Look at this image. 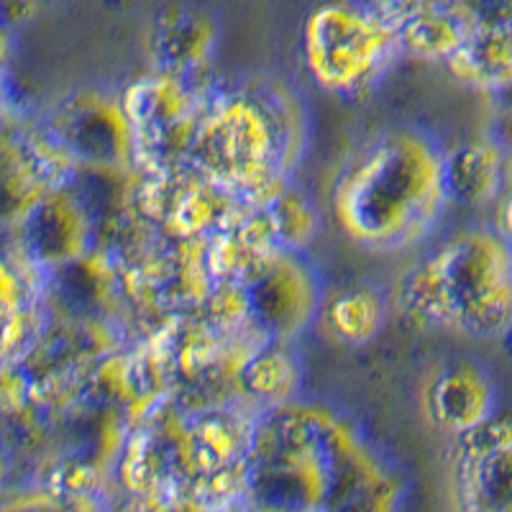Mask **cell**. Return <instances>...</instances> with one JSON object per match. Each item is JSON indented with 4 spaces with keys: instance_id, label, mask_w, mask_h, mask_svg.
<instances>
[{
    "instance_id": "obj_1",
    "label": "cell",
    "mask_w": 512,
    "mask_h": 512,
    "mask_svg": "<svg viewBox=\"0 0 512 512\" xmlns=\"http://www.w3.org/2000/svg\"><path fill=\"white\" fill-rule=\"evenodd\" d=\"M402 487L344 415L282 402L254 425L246 500L277 510H390Z\"/></svg>"
},
{
    "instance_id": "obj_2",
    "label": "cell",
    "mask_w": 512,
    "mask_h": 512,
    "mask_svg": "<svg viewBox=\"0 0 512 512\" xmlns=\"http://www.w3.org/2000/svg\"><path fill=\"white\" fill-rule=\"evenodd\" d=\"M441 146L415 128H392L356 152L331 192V213L367 251H405L423 241L448 200Z\"/></svg>"
},
{
    "instance_id": "obj_3",
    "label": "cell",
    "mask_w": 512,
    "mask_h": 512,
    "mask_svg": "<svg viewBox=\"0 0 512 512\" xmlns=\"http://www.w3.org/2000/svg\"><path fill=\"white\" fill-rule=\"evenodd\" d=\"M303 146L295 95L272 80L244 82L205 100L187 167L259 208L287 185Z\"/></svg>"
},
{
    "instance_id": "obj_4",
    "label": "cell",
    "mask_w": 512,
    "mask_h": 512,
    "mask_svg": "<svg viewBox=\"0 0 512 512\" xmlns=\"http://www.w3.org/2000/svg\"><path fill=\"white\" fill-rule=\"evenodd\" d=\"M397 305L433 331L502 338L512 328V244L497 228L456 233L402 277Z\"/></svg>"
},
{
    "instance_id": "obj_5",
    "label": "cell",
    "mask_w": 512,
    "mask_h": 512,
    "mask_svg": "<svg viewBox=\"0 0 512 512\" xmlns=\"http://www.w3.org/2000/svg\"><path fill=\"white\" fill-rule=\"evenodd\" d=\"M300 49L315 85L338 98L369 93L405 54L397 29L356 0H328L313 8Z\"/></svg>"
},
{
    "instance_id": "obj_6",
    "label": "cell",
    "mask_w": 512,
    "mask_h": 512,
    "mask_svg": "<svg viewBox=\"0 0 512 512\" xmlns=\"http://www.w3.org/2000/svg\"><path fill=\"white\" fill-rule=\"evenodd\" d=\"M123 105L134 126L136 157L152 164L154 175L187 164L205 111V100L187 85V77L157 70L123 93Z\"/></svg>"
},
{
    "instance_id": "obj_7",
    "label": "cell",
    "mask_w": 512,
    "mask_h": 512,
    "mask_svg": "<svg viewBox=\"0 0 512 512\" xmlns=\"http://www.w3.org/2000/svg\"><path fill=\"white\" fill-rule=\"evenodd\" d=\"M47 134L72 162L121 167L136 157L134 126L123 98L118 100L95 90H82L59 103Z\"/></svg>"
},
{
    "instance_id": "obj_8",
    "label": "cell",
    "mask_w": 512,
    "mask_h": 512,
    "mask_svg": "<svg viewBox=\"0 0 512 512\" xmlns=\"http://www.w3.org/2000/svg\"><path fill=\"white\" fill-rule=\"evenodd\" d=\"M251 323L267 338L290 341L320 310V285L315 272L297 251H285L246 282Z\"/></svg>"
},
{
    "instance_id": "obj_9",
    "label": "cell",
    "mask_w": 512,
    "mask_h": 512,
    "mask_svg": "<svg viewBox=\"0 0 512 512\" xmlns=\"http://www.w3.org/2000/svg\"><path fill=\"white\" fill-rule=\"evenodd\" d=\"M18 223L24 251L41 267H67L80 259L90 244L88 210L64 185L36 200Z\"/></svg>"
},
{
    "instance_id": "obj_10",
    "label": "cell",
    "mask_w": 512,
    "mask_h": 512,
    "mask_svg": "<svg viewBox=\"0 0 512 512\" xmlns=\"http://www.w3.org/2000/svg\"><path fill=\"white\" fill-rule=\"evenodd\" d=\"M495 379L472 359L451 361L428 384L425 410L436 428L459 436L497 413Z\"/></svg>"
},
{
    "instance_id": "obj_11",
    "label": "cell",
    "mask_w": 512,
    "mask_h": 512,
    "mask_svg": "<svg viewBox=\"0 0 512 512\" xmlns=\"http://www.w3.org/2000/svg\"><path fill=\"white\" fill-rule=\"evenodd\" d=\"M443 64L464 88L492 95L512 88V13L474 21L464 44Z\"/></svg>"
},
{
    "instance_id": "obj_12",
    "label": "cell",
    "mask_w": 512,
    "mask_h": 512,
    "mask_svg": "<svg viewBox=\"0 0 512 512\" xmlns=\"http://www.w3.org/2000/svg\"><path fill=\"white\" fill-rule=\"evenodd\" d=\"M216 39V21L208 13L167 8L149 31V57L159 72L187 77L208 64Z\"/></svg>"
},
{
    "instance_id": "obj_13",
    "label": "cell",
    "mask_w": 512,
    "mask_h": 512,
    "mask_svg": "<svg viewBox=\"0 0 512 512\" xmlns=\"http://www.w3.org/2000/svg\"><path fill=\"white\" fill-rule=\"evenodd\" d=\"M505 144L500 139H474L443 154L448 200L459 205H487L500 198L507 172Z\"/></svg>"
},
{
    "instance_id": "obj_14",
    "label": "cell",
    "mask_w": 512,
    "mask_h": 512,
    "mask_svg": "<svg viewBox=\"0 0 512 512\" xmlns=\"http://www.w3.org/2000/svg\"><path fill=\"white\" fill-rule=\"evenodd\" d=\"M474 26V16L459 0H418L402 21V52L425 62H446L461 47Z\"/></svg>"
},
{
    "instance_id": "obj_15",
    "label": "cell",
    "mask_w": 512,
    "mask_h": 512,
    "mask_svg": "<svg viewBox=\"0 0 512 512\" xmlns=\"http://www.w3.org/2000/svg\"><path fill=\"white\" fill-rule=\"evenodd\" d=\"M300 379H303L300 359L292 354L287 341L277 338H267L262 346H256L239 367V384L246 395L269 408L290 402L300 387Z\"/></svg>"
},
{
    "instance_id": "obj_16",
    "label": "cell",
    "mask_w": 512,
    "mask_h": 512,
    "mask_svg": "<svg viewBox=\"0 0 512 512\" xmlns=\"http://www.w3.org/2000/svg\"><path fill=\"white\" fill-rule=\"evenodd\" d=\"M326 326L341 344L364 346L379 336L387 320V297L374 285H351L323 308Z\"/></svg>"
},
{
    "instance_id": "obj_17",
    "label": "cell",
    "mask_w": 512,
    "mask_h": 512,
    "mask_svg": "<svg viewBox=\"0 0 512 512\" xmlns=\"http://www.w3.org/2000/svg\"><path fill=\"white\" fill-rule=\"evenodd\" d=\"M459 495L472 510H512V446L459 461Z\"/></svg>"
},
{
    "instance_id": "obj_18",
    "label": "cell",
    "mask_w": 512,
    "mask_h": 512,
    "mask_svg": "<svg viewBox=\"0 0 512 512\" xmlns=\"http://www.w3.org/2000/svg\"><path fill=\"white\" fill-rule=\"evenodd\" d=\"M274 244L285 251H303L320 228V216L308 195L285 185L259 205Z\"/></svg>"
},
{
    "instance_id": "obj_19",
    "label": "cell",
    "mask_w": 512,
    "mask_h": 512,
    "mask_svg": "<svg viewBox=\"0 0 512 512\" xmlns=\"http://www.w3.org/2000/svg\"><path fill=\"white\" fill-rule=\"evenodd\" d=\"M456 438V456L459 461H474L482 456L497 454L502 448L512 446V415L492 413L482 423L472 425L469 431Z\"/></svg>"
},
{
    "instance_id": "obj_20",
    "label": "cell",
    "mask_w": 512,
    "mask_h": 512,
    "mask_svg": "<svg viewBox=\"0 0 512 512\" xmlns=\"http://www.w3.org/2000/svg\"><path fill=\"white\" fill-rule=\"evenodd\" d=\"M495 228L502 239L512 244V190L507 192L505 198L497 205V216H495Z\"/></svg>"
},
{
    "instance_id": "obj_21",
    "label": "cell",
    "mask_w": 512,
    "mask_h": 512,
    "mask_svg": "<svg viewBox=\"0 0 512 512\" xmlns=\"http://www.w3.org/2000/svg\"><path fill=\"white\" fill-rule=\"evenodd\" d=\"M495 98H497V103H500L502 111H505V113H512V88L502 90V93H497Z\"/></svg>"
},
{
    "instance_id": "obj_22",
    "label": "cell",
    "mask_w": 512,
    "mask_h": 512,
    "mask_svg": "<svg viewBox=\"0 0 512 512\" xmlns=\"http://www.w3.org/2000/svg\"><path fill=\"white\" fill-rule=\"evenodd\" d=\"M507 172H510V177H512V157H510V167H507Z\"/></svg>"
}]
</instances>
